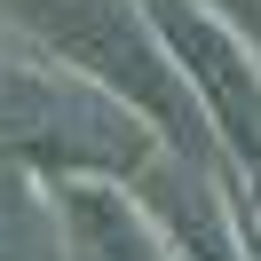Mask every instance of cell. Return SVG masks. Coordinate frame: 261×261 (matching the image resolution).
Masks as SVG:
<instances>
[{"instance_id": "1", "label": "cell", "mask_w": 261, "mask_h": 261, "mask_svg": "<svg viewBox=\"0 0 261 261\" xmlns=\"http://www.w3.org/2000/svg\"><path fill=\"white\" fill-rule=\"evenodd\" d=\"M16 16L71 71H87L119 103H135L150 127H166L182 159H206V111H198L190 71L174 64L166 32L150 24V8H135V0H16Z\"/></svg>"}, {"instance_id": "2", "label": "cell", "mask_w": 261, "mask_h": 261, "mask_svg": "<svg viewBox=\"0 0 261 261\" xmlns=\"http://www.w3.org/2000/svg\"><path fill=\"white\" fill-rule=\"evenodd\" d=\"M0 166L40 174H143L150 135L135 103L95 87L87 71H40L0 56Z\"/></svg>"}, {"instance_id": "3", "label": "cell", "mask_w": 261, "mask_h": 261, "mask_svg": "<svg viewBox=\"0 0 261 261\" xmlns=\"http://www.w3.org/2000/svg\"><path fill=\"white\" fill-rule=\"evenodd\" d=\"M143 8H150V24L166 32L174 64L190 71V87H206V119H214V127H229L238 159L261 174V80L245 71L238 40H229L222 24H206L190 0H143Z\"/></svg>"}, {"instance_id": "4", "label": "cell", "mask_w": 261, "mask_h": 261, "mask_svg": "<svg viewBox=\"0 0 261 261\" xmlns=\"http://www.w3.org/2000/svg\"><path fill=\"white\" fill-rule=\"evenodd\" d=\"M143 182H150L159 222L174 229L182 261H245V253H238V238H229V222L214 214V198L190 182V166H143Z\"/></svg>"}, {"instance_id": "5", "label": "cell", "mask_w": 261, "mask_h": 261, "mask_svg": "<svg viewBox=\"0 0 261 261\" xmlns=\"http://www.w3.org/2000/svg\"><path fill=\"white\" fill-rule=\"evenodd\" d=\"M0 261H56V222L16 174H0Z\"/></svg>"}, {"instance_id": "6", "label": "cell", "mask_w": 261, "mask_h": 261, "mask_svg": "<svg viewBox=\"0 0 261 261\" xmlns=\"http://www.w3.org/2000/svg\"><path fill=\"white\" fill-rule=\"evenodd\" d=\"M222 8H229V24H238V32L261 40V0H222Z\"/></svg>"}]
</instances>
